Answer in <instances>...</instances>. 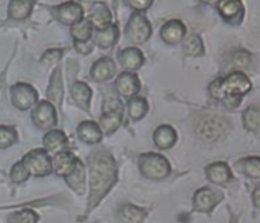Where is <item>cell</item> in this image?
I'll use <instances>...</instances> for the list:
<instances>
[{"instance_id": "603a6c76", "label": "cell", "mask_w": 260, "mask_h": 223, "mask_svg": "<svg viewBox=\"0 0 260 223\" xmlns=\"http://www.w3.org/2000/svg\"><path fill=\"white\" fill-rule=\"evenodd\" d=\"M237 167L239 172L246 174L248 177L260 180V158L259 156H249L237 162Z\"/></svg>"}, {"instance_id": "8992f818", "label": "cell", "mask_w": 260, "mask_h": 223, "mask_svg": "<svg viewBox=\"0 0 260 223\" xmlns=\"http://www.w3.org/2000/svg\"><path fill=\"white\" fill-rule=\"evenodd\" d=\"M151 31V25L142 11H137L130 17L126 25V36L133 44H144L150 38Z\"/></svg>"}, {"instance_id": "3957f363", "label": "cell", "mask_w": 260, "mask_h": 223, "mask_svg": "<svg viewBox=\"0 0 260 223\" xmlns=\"http://www.w3.org/2000/svg\"><path fill=\"white\" fill-rule=\"evenodd\" d=\"M228 130V122L222 117L214 116V115H207L199 119L196 124V133L199 137L207 142H214L225 134Z\"/></svg>"}, {"instance_id": "f35d334b", "label": "cell", "mask_w": 260, "mask_h": 223, "mask_svg": "<svg viewBox=\"0 0 260 223\" xmlns=\"http://www.w3.org/2000/svg\"><path fill=\"white\" fill-rule=\"evenodd\" d=\"M127 2L132 9H135L136 11H144L153 5L154 0H127Z\"/></svg>"}, {"instance_id": "484cf974", "label": "cell", "mask_w": 260, "mask_h": 223, "mask_svg": "<svg viewBox=\"0 0 260 223\" xmlns=\"http://www.w3.org/2000/svg\"><path fill=\"white\" fill-rule=\"evenodd\" d=\"M72 96L80 107H83L87 112L90 110L91 89L87 84L74 83V85L72 87Z\"/></svg>"}, {"instance_id": "f6af8a7d", "label": "cell", "mask_w": 260, "mask_h": 223, "mask_svg": "<svg viewBox=\"0 0 260 223\" xmlns=\"http://www.w3.org/2000/svg\"><path fill=\"white\" fill-rule=\"evenodd\" d=\"M96 3H104V2H105V0H95Z\"/></svg>"}, {"instance_id": "74e56055", "label": "cell", "mask_w": 260, "mask_h": 223, "mask_svg": "<svg viewBox=\"0 0 260 223\" xmlns=\"http://www.w3.org/2000/svg\"><path fill=\"white\" fill-rule=\"evenodd\" d=\"M250 61H252V56L248 52H245V50H239V52H237L234 55V64L237 67L246 68L250 64Z\"/></svg>"}, {"instance_id": "4316f807", "label": "cell", "mask_w": 260, "mask_h": 223, "mask_svg": "<svg viewBox=\"0 0 260 223\" xmlns=\"http://www.w3.org/2000/svg\"><path fill=\"white\" fill-rule=\"evenodd\" d=\"M48 98L51 99V102L60 105L63 98V83H62V76H60V70L56 68L53 76L51 78V83H49V88H48Z\"/></svg>"}, {"instance_id": "83f0119b", "label": "cell", "mask_w": 260, "mask_h": 223, "mask_svg": "<svg viewBox=\"0 0 260 223\" xmlns=\"http://www.w3.org/2000/svg\"><path fill=\"white\" fill-rule=\"evenodd\" d=\"M66 181L77 193H83L85 187V169L81 162H77L74 170L69 176H66Z\"/></svg>"}, {"instance_id": "1f68e13d", "label": "cell", "mask_w": 260, "mask_h": 223, "mask_svg": "<svg viewBox=\"0 0 260 223\" xmlns=\"http://www.w3.org/2000/svg\"><path fill=\"white\" fill-rule=\"evenodd\" d=\"M127 109H129V116L133 120H139L147 113L148 105L146 99H143V98H132L127 103Z\"/></svg>"}, {"instance_id": "2e32d148", "label": "cell", "mask_w": 260, "mask_h": 223, "mask_svg": "<svg viewBox=\"0 0 260 223\" xmlns=\"http://www.w3.org/2000/svg\"><path fill=\"white\" fill-rule=\"evenodd\" d=\"M115 72H116V66L112 59L102 57L94 63V66L91 68V77L95 81H107L115 76Z\"/></svg>"}, {"instance_id": "4dcf8cb0", "label": "cell", "mask_w": 260, "mask_h": 223, "mask_svg": "<svg viewBox=\"0 0 260 223\" xmlns=\"http://www.w3.org/2000/svg\"><path fill=\"white\" fill-rule=\"evenodd\" d=\"M92 35V24L90 20H81L72 27V36L76 42H85Z\"/></svg>"}, {"instance_id": "cb8c5ba5", "label": "cell", "mask_w": 260, "mask_h": 223, "mask_svg": "<svg viewBox=\"0 0 260 223\" xmlns=\"http://www.w3.org/2000/svg\"><path fill=\"white\" fill-rule=\"evenodd\" d=\"M44 145L51 154H57V152L63 151V148L68 145V138L62 131L53 130V131H49L44 137Z\"/></svg>"}, {"instance_id": "7bdbcfd3", "label": "cell", "mask_w": 260, "mask_h": 223, "mask_svg": "<svg viewBox=\"0 0 260 223\" xmlns=\"http://www.w3.org/2000/svg\"><path fill=\"white\" fill-rule=\"evenodd\" d=\"M203 3H206V5H210V6H218L220 5L221 0H202Z\"/></svg>"}, {"instance_id": "5b68a950", "label": "cell", "mask_w": 260, "mask_h": 223, "mask_svg": "<svg viewBox=\"0 0 260 223\" xmlns=\"http://www.w3.org/2000/svg\"><path fill=\"white\" fill-rule=\"evenodd\" d=\"M23 163L28 169L29 174L42 177L48 176L53 170V163L49 154L44 150H34L24 156Z\"/></svg>"}, {"instance_id": "9a60e30c", "label": "cell", "mask_w": 260, "mask_h": 223, "mask_svg": "<svg viewBox=\"0 0 260 223\" xmlns=\"http://www.w3.org/2000/svg\"><path fill=\"white\" fill-rule=\"evenodd\" d=\"M119 63L126 70L135 71L137 68H140L144 63V56L142 50L137 48H126L119 53Z\"/></svg>"}, {"instance_id": "f1b7e54d", "label": "cell", "mask_w": 260, "mask_h": 223, "mask_svg": "<svg viewBox=\"0 0 260 223\" xmlns=\"http://www.w3.org/2000/svg\"><path fill=\"white\" fill-rule=\"evenodd\" d=\"M147 215L146 209L137 208L135 205H123L119 209V219L123 222H140Z\"/></svg>"}, {"instance_id": "60d3db41", "label": "cell", "mask_w": 260, "mask_h": 223, "mask_svg": "<svg viewBox=\"0 0 260 223\" xmlns=\"http://www.w3.org/2000/svg\"><path fill=\"white\" fill-rule=\"evenodd\" d=\"M76 49L79 50L80 53H90L91 50H92V45L88 44V41H85V42H76Z\"/></svg>"}, {"instance_id": "8d00e7d4", "label": "cell", "mask_w": 260, "mask_h": 223, "mask_svg": "<svg viewBox=\"0 0 260 223\" xmlns=\"http://www.w3.org/2000/svg\"><path fill=\"white\" fill-rule=\"evenodd\" d=\"M62 55H63L62 49H51L44 53L41 61H42V64H45V66H53V64H56L57 61L60 60Z\"/></svg>"}, {"instance_id": "ac0fdd59", "label": "cell", "mask_w": 260, "mask_h": 223, "mask_svg": "<svg viewBox=\"0 0 260 223\" xmlns=\"http://www.w3.org/2000/svg\"><path fill=\"white\" fill-rule=\"evenodd\" d=\"M119 38V28L116 24H109L108 27L96 29L94 33V42L101 48H109L116 44Z\"/></svg>"}, {"instance_id": "30bf717a", "label": "cell", "mask_w": 260, "mask_h": 223, "mask_svg": "<svg viewBox=\"0 0 260 223\" xmlns=\"http://www.w3.org/2000/svg\"><path fill=\"white\" fill-rule=\"evenodd\" d=\"M53 14L57 20L68 25H74L76 22L83 20V7L77 2H69L64 5L57 6L53 9Z\"/></svg>"}, {"instance_id": "d6986e66", "label": "cell", "mask_w": 260, "mask_h": 223, "mask_svg": "<svg viewBox=\"0 0 260 223\" xmlns=\"http://www.w3.org/2000/svg\"><path fill=\"white\" fill-rule=\"evenodd\" d=\"M80 139L87 144H96L102 138V133L100 126L94 122H83L77 128Z\"/></svg>"}, {"instance_id": "b9f144b4", "label": "cell", "mask_w": 260, "mask_h": 223, "mask_svg": "<svg viewBox=\"0 0 260 223\" xmlns=\"http://www.w3.org/2000/svg\"><path fill=\"white\" fill-rule=\"evenodd\" d=\"M253 204L257 209H260V185H257L253 191Z\"/></svg>"}, {"instance_id": "f546056e", "label": "cell", "mask_w": 260, "mask_h": 223, "mask_svg": "<svg viewBox=\"0 0 260 223\" xmlns=\"http://www.w3.org/2000/svg\"><path fill=\"white\" fill-rule=\"evenodd\" d=\"M243 124L245 128L252 131V133H259L260 131V107L257 106H250L243 112Z\"/></svg>"}, {"instance_id": "7402d4cb", "label": "cell", "mask_w": 260, "mask_h": 223, "mask_svg": "<svg viewBox=\"0 0 260 223\" xmlns=\"http://www.w3.org/2000/svg\"><path fill=\"white\" fill-rule=\"evenodd\" d=\"M34 0H12L9 5V17L13 20H24L31 14Z\"/></svg>"}, {"instance_id": "e575fe53", "label": "cell", "mask_w": 260, "mask_h": 223, "mask_svg": "<svg viewBox=\"0 0 260 223\" xmlns=\"http://www.w3.org/2000/svg\"><path fill=\"white\" fill-rule=\"evenodd\" d=\"M9 222H24V223H32L38 220V215L32 211H28V209H24V211L16 212L10 216L7 217Z\"/></svg>"}, {"instance_id": "8fae6325", "label": "cell", "mask_w": 260, "mask_h": 223, "mask_svg": "<svg viewBox=\"0 0 260 223\" xmlns=\"http://www.w3.org/2000/svg\"><path fill=\"white\" fill-rule=\"evenodd\" d=\"M221 17L230 24H239L243 18V5L241 0H221L218 5Z\"/></svg>"}, {"instance_id": "ffe728a7", "label": "cell", "mask_w": 260, "mask_h": 223, "mask_svg": "<svg viewBox=\"0 0 260 223\" xmlns=\"http://www.w3.org/2000/svg\"><path fill=\"white\" fill-rule=\"evenodd\" d=\"M178 139L176 131L171 126H159L154 133V142L161 150H168L174 146Z\"/></svg>"}, {"instance_id": "ee69618b", "label": "cell", "mask_w": 260, "mask_h": 223, "mask_svg": "<svg viewBox=\"0 0 260 223\" xmlns=\"http://www.w3.org/2000/svg\"><path fill=\"white\" fill-rule=\"evenodd\" d=\"M5 96V83H3V80L0 78V99Z\"/></svg>"}, {"instance_id": "d4e9b609", "label": "cell", "mask_w": 260, "mask_h": 223, "mask_svg": "<svg viewBox=\"0 0 260 223\" xmlns=\"http://www.w3.org/2000/svg\"><path fill=\"white\" fill-rule=\"evenodd\" d=\"M102 130L107 134H112L116 131L122 123V109H112V110H107L102 115L101 120Z\"/></svg>"}, {"instance_id": "44dd1931", "label": "cell", "mask_w": 260, "mask_h": 223, "mask_svg": "<svg viewBox=\"0 0 260 223\" xmlns=\"http://www.w3.org/2000/svg\"><path fill=\"white\" fill-rule=\"evenodd\" d=\"M88 20H90V22L94 27H96L98 29H101V28L108 27V25L111 24L112 14H111L109 9H108L104 3H96V5L91 9Z\"/></svg>"}, {"instance_id": "d590c367", "label": "cell", "mask_w": 260, "mask_h": 223, "mask_svg": "<svg viewBox=\"0 0 260 223\" xmlns=\"http://www.w3.org/2000/svg\"><path fill=\"white\" fill-rule=\"evenodd\" d=\"M10 177L14 183H23L25 181L27 178L29 177V172L28 169L25 167L23 162H18L16 163L12 169V174H10Z\"/></svg>"}, {"instance_id": "4fadbf2b", "label": "cell", "mask_w": 260, "mask_h": 223, "mask_svg": "<svg viewBox=\"0 0 260 223\" xmlns=\"http://www.w3.org/2000/svg\"><path fill=\"white\" fill-rule=\"evenodd\" d=\"M116 89L122 96L132 98L140 91V80L132 71L122 72L116 80Z\"/></svg>"}, {"instance_id": "7a4b0ae2", "label": "cell", "mask_w": 260, "mask_h": 223, "mask_svg": "<svg viewBox=\"0 0 260 223\" xmlns=\"http://www.w3.org/2000/svg\"><path fill=\"white\" fill-rule=\"evenodd\" d=\"M252 88V83L243 72L235 71L225 78H218L210 85V94L215 99L222 100L226 96H242Z\"/></svg>"}, {"instance_id": "ab89813d", "label": "cell", "mask_w": 260, "mask_h": 223, "mask_svg": "<svg viewBox=\"0 0 260 223\" xmlns=\"http://www.w3.org/2000/svg\"><path fill=\"white\" fill-rule=\"evenodd\" d=\"M241 100H242V96H226V98L222 99V102H224L228 107L235 109V107H238V106L241 105Z\"/></svg>"}, {"instance_id": "277c9868", "label": "cell", "mask_w": 260, "mask_h": 223, "mask_svg": "<svg viewBox=\"0 0 260 223\" xmlns=\"http://www.w3.org/2000/svg\"><path fill=\"white\" fill-rule=\"evenodd\" d=\"M140 172L150 180H162L171 172L168 161L158 154H144L139 161Z\"/></svg>"}, {"instance_id": "836d02e7", "label": "cell", "mask_w": 260, "mask_h": 223, "mask_svg": "<svg viewBox=\"0 0 260 223\" xmlns=\"http://www.w3.org/2000/svg\"><path fill=\"white\" fill-rule=\"evenodd\" d=\"M17 141V133L12 127L0 126V148H9Z\"/></svg>"}, {"instance_id": "6da1fadb", "label": "cell", "mask_w": 260, "mask_h": 223, "mask_svg": "<svg viewBox=\"0 0 260 223\" xmlns=\"http://www.w3.org/2000/svg\"><path fill=\"white\" fill-rule=\"evenodd\" d=\"M90 204L88 211L109 193L112 185L116 183V163L113 158L105 151H100L90 156Z\"/></svg>"}, {"instance_id": "e0dca14e", "label": "cell", "mask_w": 260, "mask_h": 223, "mask_svg": "<svg viewBox=\"0 0 260 223\" xmlns=\"http://www.w3.org/2000/svg\"><path fill=\"white\" fill-rule=\"evenodd\" d=\"M206 174H207V177L211 183L218 184V185L226 184L232 177L230 167L224 162H215L213 165H210L206 169Z\"/></svg>"}, {"instance_id": "d6a6232c", "label": "cell", "mask_w": 260, "mask_h": 223, "mask_svg": "<svg viewBox=\"0 0 260 223\" xmlns=\"http://www.w3.org/2000/svg\"><path fill=\"white\" fill-rule=\"evenodd\" d=\"M183 52L186 53L187 56H203L204 55V48L202 39L198 35H190L189 38L185 41L183 44Z\"/></svg>"}, {"instance_id": "9c48e42d", "label": "cell", "mask_w": 260, "mask_h": 223, "mask_svg": "<svg viewBox=\"0 0 260 223\" xmlns=\"http://www.w3.org/2000/svg\"><path fill=\"white\" fill-rule=\"evenodd\" d=\"M32 122L40 128H51L52 126L56 124V110L52 105V102L42 100L35 106L32 110Z\"/></svg>"}, {"instance_id": "ba28073f", "label": "cell", "mask_w": 260, "mask_h": 223, "mask_svg": "<svg viewBox=\"0 0 260 223\" xmlns=\"http://www.w3.org/2000/svg\"><path fill=\"white\" fill-rule=\"evenodd\" d=\"M13 105L20 110H27L38 99V94L28 84H16L10 89Z\"/></svg>"}, {"instance_id": "7c38bea8", "label": "cell", "mask_w": 260, "mask_h": 223, "mask_svg": "<svg viewBox=\"0 0 260 223\" xmlns=\"http://www.w3.org/2000/svg\"><path fill=\"white\" fill-rule=\"evenodd\" d=\"M185 35H186V27L179 20H171L165 22L164 27L161 28V38L168 45L179 44L185 38Z\"/></svg>"}, {"instance_id": "52a82bcc", "label": "cell", "mask_w": 260, "mask_h": 223, "mask_svg": "<svg viewBox=\"0 0 260 223\" xmlns=\"http://www.w3.org/2000/svg\"><path fill=\"white\" fill-rule=\"evenodd\" d=\"M222 200V193L215 189H204L198 190V193L193 197V205L194 209L202 213H210L218 205Z\"/></svg>"}, {"instance_id": "5bb4252c", "label": "cell", "mask_w": 260, "mask_h": 223, "mask_svg": "<svg viewBox=\"0 0 260 223\" xmlns=\"http://www.w3.org/2000/svg\"><path fill=\"white\" fill-rule=\"evenodd\" d=\"M77 162H79V159L72 152H63V151H60L53 158L52 163H53V170L56 172V174L66 177V176H69L70 173L73 172Z\"/></svg>"}]
</instances>
